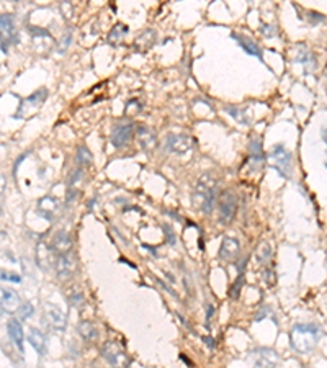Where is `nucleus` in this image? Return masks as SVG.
<instances>
[{"instance_id":"nucleus-1","label":"nucleus","mask_w":327,"mask_h":368,"mask_svg":"<svg viewBox=\"0 0 327 368\" xmlns=\"http://www.w3.org/2000/svg\"><path fill=\"white\" fill-rule=\"evenodd\" d=\"M323 336V327L316 322H298L291 327L290 342L295 352L304 355L313 352Z\"/></svg>"},{"instance_id":"nucleus-2","label":"nucleus","mask_w":327,"mask_h":368,"mask_svg":"<svg viewBox=\"0 0 327 368\" xmlns=\"http://www.w3.org/2000/svg\"><path fill=\"white\" fill-rule=\"evenodd\" d=\"M216 178L211 174H205L198 178L195 187L193 202L198 206L201 213L210 215L213 213L214 205H216Z\"/></svg>"},{"instance_id":"nucleus-3","label":"nucleus","mask_w":327,"mask_h":368,"mask_svg":"<svg viewBox=\"0 0 327 368\" xmlns=\"http://www.w3.org/2000/svg\"><path fill=\"white\" fill-rule=\"evenodd\" d=\"M41 322L44 327L51 329L54 332H64L67 326V317L64 311L53 303H46L43 306V317Z\"/></svg>"},{"instance_id":"nucleus-4","label":"nucleus","mask_w":327,"mask_h":368,"mask_svg":"<svg viewBox=\"0 0 327 368\" xmlns=\"http://www.w3.org/2000/svg\"><path fill=\"white\" fill-rule=\"evenodd\" d=\"M270 157L273 159L272 167L278 170V174L283 178H290L291 164H293V155L288 149L285 147V144H275L270 152Z\"/></svg>"},{"instance_id":"nucleus-5","label":"nucleus","mask_w":327,"mask_h":368,"mask_svg":"<svg viewBox=\"0 0 327 368\" xmlns=\"http://www.w3.org/2000/svg\"><path fill=\"white\" fill-rule=\"evenodd\" d=\"M236 211H238V198H236V195L231 192H224L218 200L219 221L223 224H229L234 220Z\"/></svg>"},{"instance_id":"nucleus-6","label":"nucleus","mask_w":327,"mask_h":368,"mask_svg":"<svg viewBox=\"0 0 327 368\" xmlns=\"http://www.w3.org/2000/svg\"><path fill=\"white\" fill-rule=\"evenodd\" d=\"M253 368H277L280 357L273 349L268 347H257L250 354Z\"/></svg>"},{"instance_id":"nucleus-7","label":"nucleus","mask_w":327,"mask_h":368,"mask_svg":"<svg viewBox=\"0 0 327 368\" xmlns=\"http://www.w3.org/2000/svg\"><path fill=\"white\" fill-rule=\"evenodd\" d=\"M101 357L115 368H123L128 364L125 350H123L121 345L116 344L115 341H108L103 344V347H101Z\"/></svg>"},{"instance_id":"nucleus-8","label":"nucleus","mask_w":327,"mask_h":368,"mask_svg":"<svg viewBox=\"0 0 327 368\" xmlns=\"http://www.w3.org/2000/svg\"><path fill=\"white\" fill-rule=\"evenodd\" d=\"M193 138L188 135H178V133H170L165 139V149L175 154H185L193 147Z\"/></svg>"},{"instance_id":"nucleus-9","label":"nucleus","mask_w":327,"mask_h":368,"mask_svg":"<svg viewBox=\"0 0 327 368\" xmlns=\"http://www.w3.org/2000/svg\"><path fill=\"white\" fill-rule=\"evenodd\" d=\"M133 133H134V125L131 121L118 123L113 128V131H111V144H113L116 149L125 147L129 143V139L133 138Z\"/></svg>"},{"instance_id":"nucleus-10","label":"nucleus","mask_w":327,"mask_h":368,"mask_svg":"<svg viewBox=\"0 0 327 368\" xmlns=\"http://www.w3.org/2000/svg\"><path fill=\"white\" fill-rule=\"evenodd\" d=\"M0 301H2V313H8V314H13V313H18L20 309V296L18 293L15 292L12 288H2V292H0Z\"/></svg>"},{"instance_id":"nucleus-11","label":"nucleus","mask_w":327,"mask_h":368,"mask_svg":"<svg viewBox=\"0 0 327 368\" xmlns=\"http://www.w3.org/2000/svg\"><path fill=\"white\" fill-rule=\"evenodd\" d=\"M74 254L72 252H66V254H61L58 259H56V275H58V278H61V280H66L67 277H71V273L74 272Z\"/></svg>"},{"instance_id":"nucleus-12","label":"nucleus","mask_w":327,"mask_h":368,"mask_svg":"<svg viewBox=\"0 0 327 368\" xmlns=\"http://www.w3.org/2000/svg\"><path fill=\"white\" fill-rule=\"evenodd\" d=\"M7 332H8L10 341L16 345V349L20 350V354L25 355V349H23L25 334H23V327H21V321L20 319H10L7 322Z\"/></svg>"},{"instance_id":"nucleus-13","label":"nucleus","mask_w":327,"mask_h":368,"mask_svg":"<svg viewBox=\"0 0 327 368\" xmlns=\"http://www.w3.org/2000/svg\"><path fill=\"white\" fill-rule=\"evenodd\" d=\"M239 250H241V242L238 239L226 236L223 239L221 247H219V257L226 262H233L239 255Z\"/></svg>"},{"instance_id":"nucleus-14","label":"nucleus","mask_w":327,"mask_h":368,"mask_svg":"<svg viewBox=\"0 0 327 368\" xmlns=\"http://www.w3.org/2000/svg\"><path fill=\"white\" fill-rule=\"evenodd\" d=\"M28 342H30V345L33 349L36 350L39 357H44L48 352V341H46V336L39 331V329L36 327H31L30 331H28Z\"/></svg>"},{"instance_id":"nucleus-15","label":"nucleus","mask_w":327,"mask_h":368,"mask_svg":"<svg viewBox=\"0 0 327 368\" xmlns=\"http://www.w3.org/2000/svg\"><path fill=\"white\" fill-rule=\"evenodd\" d=\"M83 182V172L81 169L74 170L69 177V182H67V205H71L72 202H76L79 192H81V185Z\"/></svg>"},{"instance_id":"nucleus-16","label":"nucleus","mask_w":327,"mask_h":368,"mask_svg":"<svg viewBox=\"0 0 327 368\" xmlns=\"http://www.w3.org/2000/svg\"><path fill=\"white\" fill-rule=\"evenodd\" d=\"M71 249H72V239L69 236V232L67 231L56 232L53 237V242H51V250H54V252H58L61 255L66 252H71Z\"/></svg>"},{"instance_id":"nucleus-17","label":"nucleus","mask_w":327,"mask_h":368,"mask_svg":"<svg viewBox=\"0 0 327 368\" xmlns=\"http://www.w3.org/2000/svg\"><path fill=\"white\" fill-rule=\"evenodd\" d=\"M58 208H59V203L54 197H43L38 202V215L43 216V218H46L48 221L54 218Z\"/></svg>"},{"instance_id":"nucleus-18","label":"nucleus","mask_w":327,"mask_h":368,"mask_svg":"<svg viewBox=\"0 0 327 368\" xmlns=\"http://www.w3.org/2000/svg\"><path fill=\"white\" fill-rule=\"evenodd\" d=\"M249 162L252 164V170H258L265 162V155H263V149H262V141L260 138H253L250 141V157Z\"/></svg>"},{"instance_id":"nucleus-19","label":"nucleus","mask_w":327,"mask_h":368,"mask_svg":"<svg viewBox=\"0 0 327 368\" xmlns=\"http://www.w3.org/2000/svg\"><path fill=\"white\" fill-rule=\"evenodd\" d=\"M136 136H138V143L141 144V147H143V149H151V147H154V146H156V143H157L156 133L152 131L149 126H146V125H139V126H138Z\"/></svg>"},{"instance_id":"nucleus-20","label":"nucleus","mask_w":327,"mask_h":368,"mask_svg":"<svg viewBox=\"0 0 327 368\" xmlns=\"http://www.w3.org/2000/svg\"><path fill=\"white\" fill-rule=\"evenodd\" d=\"M0 26H2V36L7 35L8 41H12L13 44H18V35H16L12 15L3 13L2 16H0Z\"/></svg>"},{"instance_id":"nucleus-21","label":"nucleus","mask_w":327,"mask_h":368,"mask_svg":"<svg viewBox=\"0 0 327 368\" xmlns=\"http://www.w3.org/2000/svg\"><path fill=\"white\" fill-rule=\"evenodd\" d=\"M233 38H234L236 41H238V44H239L242 49H244L247 54L255 56V58L263 61V58H262V49L258 48V44H255V41H252V40H249V38H245V36H239V35H236V33H233Z\"/></svg>"},{"instance_id":"nucleus-22","label":"nucleus","mask_w":327,"mask_h":368,"mask_svg":"<svg viewBox=\"0 0 327 368\" xmlns=\"http://www.w3.org/2000/svg\"><path fill=\"white\" fill-rule=\"evenodd\" d=\"M35 260H36V265L39 267V269L46 272L49 269V264H51V247H46V244H43V242L38 244Z\"/></svg>"},{"instance_id":"nucleus-23","label":"nucleus","mask_w":327,"mask_h":368,"mask_svg":"<svg viewBox=\"0 0 327 368\" xmlns=\"http://www.w3.org/2000/svg\"><path fill=\"white\" fill-rule=\"evenodd\" d=\"M79 334H81V337L83 339L85 342H93L97 341L98 337V329L97 326L93 324V322L90 321H81V324H79Z\"/></svg>"},{"instance_id":"nucleus-24","label":"nucleus","mask_w":327,"mask_h":368,"mask_svg":"<svg viewBox=\"0 0 327 368\" xmlns=\"http://www.w3.org/2000/svg\"><path fill=\"white\" fill-rule=\"evenodd\" d=\"M295 63H300L304 66V74H311V72L316 69V59L311 51H308V49H303L295 58Z\"/></svg>"},{"instance_id":"nucleus-25","label":"nucleus","mask_w":327,"mask_h":368,"mask_svg":"<svg viewBox=\"0 0 327 368\" xmlns=\"http://www.w3.org/2000/svg\"><path fill=\"white\" fill-rule=\"evenodd\" d=\"M255 257L258 260V264H268L270 257H272V245L268 242H262L258 245V249L255 250Z\"/></svg>"},{"instance_id":"nucleus-26","label":"nucleus","mask_w":327,"mask_h":368,"mask_svg":"<svg viewBox=\"0 0 327 368\" xmlns=\"http://www.w3.org/2000/svg\"><path fill=\"white\" fill-rule=\"evenodd\" d=\"M126 33H128V26H126V25L118 23L115 28H111L110 35H108V43H113V44L120 43V41L123 40V38H125Z\"/></svg>"},{"instance_id":"nucleus-27","label":"nucleus","mask_w":327,"mask_h":368,"mask_svg":"<svg viewBox=\"0 0 327 368\" xmlns=\"http://www.w3.org/2000/svg\"><path fill=\"white\" fill-rule=\"evenodd\" d=\"M148 38V31H144L143 35H141L138 40H136V48H138V51L139 53H146V51H149V49L152 48V44H154V38H156V35L154 36H151L149 40H146Z\"/></svg>"},{"instance_id":"nucleus-28","label":"nucleus","mask_w":327,"mask_h":368,"mask_svg":"<svg viewBox=\"0 0 327 368\" xmlns=\"http://www.w3.org/2000/svg\"><path fill=\"white\" fill-rule=\"evenodd\" d=\"M76 159H77V162L81 164V165H90L92 164V159H93V155H92V152L88 150V147H85V146H81L77 149V155H76Z\"/></svg>"},{"instance_id":"nucleus-29","label":"nucleus","mask_w":327,"mask_h":368,"mask_svg":"<svg viewBox=\"0 0 327 368\" xmlns=\"http://www.w3.org/2000/svg\"><path fill=\"white\" fill-rule=\"evenodd\" d=\"M244 280H245V277H244V272H242V273H239V275H238V278H236L233 287L229 288V298H233V299L239 298L241 290H242V287H244Z\"/></svg>"},{"instance_id":"nucleus-30","label":"nucleus","mask_w":327,"mask_h":368,"mask_svg":"<svg viewBox=\"0 0 327 368\" xmlns=\"http://www.w3.org/2000/svg\"><path fill=\"white\" fill-rule=\"evenodd\" d=\"M226 111H228L231 116H233L236 121L244 123V125H247V123H249V121H247V118H245V110H242L241 107H228Z\"/></svg>"},{"instance_id":"nucleus-31","label":"nucleus","mask_w":327,"mask_h":368,"mask_svg":"<svg viewBox=\"0 0 327 368\" xmlns=\"http://www.w3.org/2000/svg\"><path fill=\"white\" fill-rule=\"evenodd\" d=\"M33 313H35V308H33L31 303H23L20 306L18 309V319L20 321H26L30 319V317L33 316Z\"/></svg>"},{"instance_id":"nucleus-32","label":"nucleus","mask_w":327,"mask_h":368,"mask_svg":"<svg viewBox=\"0 0 327 368\" xmlns=\"http://www.w3.org/2000/svg\"><path fill=\"white\" fill-rule=\"evenodd\" d=\"M69 301H71V306H74V308H81V306L83 304L82 292H79V290H72L71 294H69Z\"/></svg>"},{"instance_id":"nucleus-33","label":"nucleus","mask_w":327,"mask_h":368,"mask_svg":"<svg viewBox=\"0 0 327 368\" xmlns=\"http://www.w3.org/2000/svg\"><path fill=\"white\" fill-rule=\"evenodd\" d=\"M46 97H48V90H46V88H41V90H38V92L33 93L31 97H28L26 102L31 103V105H36L39 102H43V100L46 98Z\"/></svg>"},{"instance_id":"nucleus-34","label":"nucleus","mask_w":327,"mask_h":368,"mask_svg":"<svg viewBox=\"0 0 327 368\" xmlns=\"http://www.w3.org/2000/svg\"><path fill=\"white\" fill-rule=\"evenodd\" d=\"M162 231L165 232V241L170 244V245H175L177 244V237L175 234H173V229L168 224H162Z\"/></svg>"},{"instance_id":"nucleus-35","label":"nucleus","mask_w":327,"mask_h":368,"mask_svg":"<svg viewBox=\"0 0 327 368\" xmlns=\"http://www.w3.org/2000/svg\"><path fill=\"white\" fill-rule=\"evenodd\" d=\"M2 280L3 282H12V283H21V277L18 273H13V272H2Z\"/></svg>"},{"instance_id":"nucleus-36","label":"nucleus","mask_w":327,"mask_h":368,"mask_svg":"<svg viewBox=\"0 0 327 368\" xmlns=\"http://www.w3.org/2000/svg\"><path fill=\"white\" fill-rule=\"evenodd\" d=\"M71 41H72V33H71V31H67L66 35L63 36V40H61V46L58 48V51H59V53H64L66 49H67V46L71 44Z\"/></svg>"},{"instance_id":"nucleus-37","label":"nucleus","mask_w":327,"mask_h":368,"mask_svg":"<svg viewBox=\"0 0 327 368\" xmlns=\"http://www.w3.org/2000/svg\"><path fill=\"white\" fill-rule=\"evenodd\" d=\"M263 282L267 283L268 287H272L275 283V272L273 269H265L263 270Z\"/></svg>"},{"instance_id":"nucleus-38","label":"nucleus","mask_w":327,"mask_h":368,"mask_svg":"<svg viewBox=\"0 0 327 368\" xmlns=\"http://www.w3.org/2000/svg\"><path fill=\"white\" fill-rule=\"evenodd\" d=\"M156 282H157V283H159V285L162 287V290H164V292H167L168 294H172V296H173V298H178V294H177L175 292H173V290H172L170 287H168V285H165V283H164L162 280H159V278H156Z\"/></svg>"},{"instance_id":"nucleus-39","label":"nucleus","mask_w":327,"mask_h":368,"mask_svg":"<svg viewBox=\"0 0 327 368\" xmlns=\"http://www.w3.org/2000/svg\"><path fill=\"white\" fill-rule=\"evenodd\" d=\"M308 18H309V20H313L311 23L316 25L318 21H323V20H324V16L321 15V13H316V12H308Z\"/></svg>"},{"instance_id":"nucleus-40","label":"nucleus","mask_w":327,"mask_h":368,"mask_svg":"<svg viewBox=\"0 0 327 368\" xmlns=\"http://www.w3.org/2000/svg\"><path fill=\"white\" fill-rule=\"evenodd\" d=\"M33 36H49V31L46 30H38V28H30Z\"/></svg>"},{"instance_id":"nucleus-41","label":"nucleus","mask_w":327,"mask_h":368,"mask_svg":"<svg viewBox=\"0 0 327 368\" xmlns=\"http://www.w3.org/2000/svg\"><path fill=\"white\" fill-rule=\"evenodd\" d=\"M262 33H263L265 36L272 38V36H275V33H277V31H275V28H273V26H263V28H262Z\"/></svg>"},{"instance_id":"nucleus-42","label":"nucleus","mask_w":327,"mask_h":368,"mask_svg":"<svg viewBox=\"0 0 327 368\" xmlns=\"http://www.w3.org/2000/svg\"><path fill=\"white\" fill-rule=\"evenodd\" d=\"M205 308H206V322H210L213 314H214V306L213 304H206Z\"/></svg>"},{"instance_id":"nucleus-43","label":"nucleus","mask_w":327,"mask_h":368,"mask_svg":"<svg viewBox=\"0 0 327 368\" xmlns=\"http://www.w3.org/2000/svg\"><path fill=\"white\" fill-rule=\"evenodd\" d=\"M8 40H5V38H2V53L3 54H7V51H8V43H7Z\"/></svg>"},{"instance_id":"nucleus-44","label":"nucleus","mask_w":327,"mask_h":368,"mask_svg":"<svg viewBox=\"0 0 327 368\" xmlns=\"http://www.w3.org/2000/svg\"><path fill=\"white\" fill-rule=\"evenodd\" d=\"M203 342H205L206 345H210V347H214V341L211 337H203Z\"/></svg>"},{"instance_id":"nucleus-45","label":"nucleus","mask_w":327,"mask_h":368,"mask_svg":"<svg viewBox=\"0 0 327 368\" xmlns=\"http://www.w3.org/2000/svg\"><path fill=\"white\" fill-rule=\"evenodd\" d=\"M143 247H144V249H149V252H152V255H157V252H156V247H151V245H146V244L143 245Z\"/></svg>"},{"instance_id":"nucleus-46","label":"nucleus","mask_w":327,"mask_h":368,"mask_svg":"<svg viewBox=\"0 0 327 368\" xmlns=\"http://www.w3.org/2000/svg\"><path fill=\"white\" fill-rule=\"evenodd\" d=\"M323 139H324V143L327 144V128H326V130L323 131Z\"/></svg>"},{"instance_id":"nucleus-47","label":"nucleus","mask_w":327,"mask_h":368,"mask_svg":"<svg viewBox=\"0 0 327 368\" xmlns=\"http://www.w3.org/2000/svg\"><path fill=\"white\" fill-rule=\"evenodd\" d=\"M93 203H95V200H90V202H88V208H92Z\"/></svg>"}]
</instances>
